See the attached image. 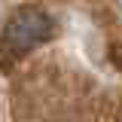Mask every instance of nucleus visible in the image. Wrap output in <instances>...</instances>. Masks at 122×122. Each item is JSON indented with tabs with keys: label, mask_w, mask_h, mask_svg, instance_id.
I'll return each mask as SVG.
<instances>
[{
	"label": "nucleus",
	"mask_w": 122,
	"mask_h": 122,
	"mask_svg": "<svg viewBox=\"0 0 122 122\" xmlns=\"http://www.w3.org/2000/svg\"><path fill=\"white\" fill-rule=\"evenodd\" d=\"M52 34H55V21L49 12H43L40 6H18L3 28V61H6V67L12 64L15 52H28L34 46L46 43Z\"/></svg>",
	"instance_id": "f257e3e1"
}]
</instances>
